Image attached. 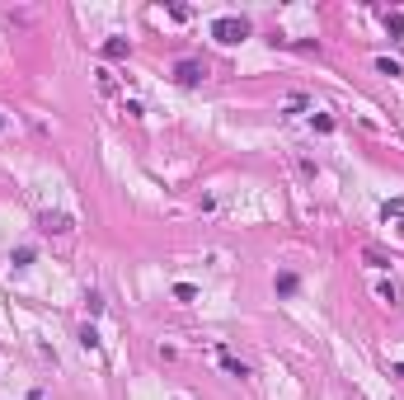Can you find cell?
I'll return each instance as SVG.
<instances>
[{
	"label": "cell",
	"mask_w": 404,
	"mask_h": 400,
	"mask_svg": "<svg viewBox=\"0 0 404 400\" xmlns=\"http://www.w3.org/2000/svg\"><path fill=\"white\" fill-rule=\"evenodd\" d=\"M212 38L221 43V48H235V43L249 38V19H240V14H221V19H212Z\"/></svg>",
	"instance_id": "6da1fadb"
},
{
	"label": "cell",
	"mask_w": 404,
	"mask_h": 400,
	"mask_svg": "<svg viewBox=\"0 0 404 400\" xmlns=\"http://www.w3.org/2000/svg\"><path fill=\"white\" fill-rule=\"evenodd\" d=\"M38 226H43L47 236H71V231H76V221H71L66 212H43L38 217Z\"/></svg>",
	"instance_id": "7a4b0ae2"
},
{
	"label": "cell",
	"mask_w": 404,
	"mask_h": 400,
	"mask_svg": "<svg viewBox=\"0 0 404 400\" xmlns=\"http://www.w3.org/2000/svg\"><path fill=\"white\" fill-rule=\"evenodd\" d=\"M202 76H207V66H202V61H193V57H184V61L174 66V80H179V85H198Z\"/></svg>",
	"instance_id": "3957f363"
},
{
	"label": "cell",
	"mask_w": 404,
	"mask_h": 400,
	"mask_svg": "<svg viewBox=\"0 0 404 400\" xmlns=\"http://www.w3.org/2000/svg\"><path fill=\"white\" fill-rule=\"evenodd\" d=\"M273 288H277V297H297L301 278H297V273H277V278H273Z\"/></svg>",
	"instance_id": "277c9868"
},
{
	"label": "cell",
	"mask_w": 404,
	"mask_h": 400,
	"mask_svg": "<svg viewBox=\"0 0 404 400\" xmlns=\"http://www.w3.org/2000/svg\"><path fill=\"white\" fill-rule=\"evenodd\" d=\"M376 297L385 301V306H400V288H395L390 278H381V283H376Z\"/></svg>",
	"instance_id": "5b68a950"
},
{
	"label": "cell",
	"mask_w": 404,
	"mask_h": 400,
	"mask_svg": "<svg viewBox=\"0 0 404 400\" xmlns=\"http://www.w3.org/2000/svg\"><path fill=\"white\" fill-rule=\"evenodd\" d=\"M132 52V43H127V38H108L104 43V57H113V61H118V57H127Z\"/></svg>",
	"instance_id": "8992f818"
},
{
	"label": "cell",
	"mask_w": 404,
	"mask_h": 400,
	"mask_svg": "<svg viewBox=\"0 0 404 400\" xmlns=\"http://www.w3.org/2000/svg\"><path fill=\"white\" fill-rule=\"evenodd\" d=\"M221 368H226L231 377H240V381L249 377V363H240V358H231V353H221Z\"/></svg>",
	"instance_id": "52a82bcc"
},
{
	"label": "cell",
	"mask_w": 404,
	"mask_h": 400,
	"mask_svg": "<svg viewBox=\"0 0 404 400\" xmlns=\"http://www.w3.org/2000/svg\"><path fill=\"white\" fill-rule=\"evenodd\" d=\"M81 348H85V353L99 348V330H94V325H81Z\"/></svg>",
	"instance_id": "ba28073f"
},
{
	"label": "cell",
	"mask_w": 404,
	"mask_h": 400,
	"mask_svg": "<svg viewBox=\"0 0 404 400\" xmlns=\"http://www.w3.org/2000/svg\"><path fill=\"white\" fill-rule=\"evenodd\" d=\"M376 71L381 76H404V66L395 61V57H376Z\"/></svg>",
	"instance_id": "9c48e42d"
},
{
	"label": "cell",
	"mask_w": 404,
	"mask_h": 400,
	"mask_svg": "<svg viewBox=\"0 0 404 400\" xmlns=\"http://www.w3.org/2000/svg\"><path fill=\"white\" fill-rule=\"evenodd\" d=\"M94 76H99V94H118V80H113V71H104V66H99Z\"/></svg>",
	"instance_id": "30bf717a"
},
{
	"label": "cell",
	"mask_w": 404,
	"mask_h": 400,
	"mask_svg": "<svg viewBox=\"0 0 404 400\" xmlns=\"http://www.w3.org/2000/svg\"><path fill=\"white\" fill-rule=\"evenodd\" d=\"M10 264H14V268H28V264H33V245H19V250L10 254Z\"/></svg>",
	"instance_id": "8fae6325"
},
{
	"label": "cell",
	"mask_w": 404,
	"mask_h": 400,
	"mask_svg": "<svg viewBox=\"0 0 404 400\" xmlns=\"http://www.w3.org/2000/svg\"><path fill=\"white\" fill-rule=\"evenodd\" d=\"M174 301H198V288L193 283H174Z\"/></svg>",
	"instance_id": "7c38bea8"
},
{
	"label": "cell",
	"mask_w": 404,
	"mask_h": 400,
	"mask_svg": "<svg viewBox=\"0 0 404 400\" xmlns=\"http://www.w3.org/2000/svg\"><path fill=\"white\" fill-rule=\"evenodd\" d=\"M381 19H385V28H390V33H395V38H400V33H404V14H390V10H385V14H381Z\"/></svg>",
	"instance_id": "4fadbf2b"
},
{
	"label": "cell",
	"mask_w": 404,
	"mask_h": 400,
	"mask_svg": "<svg viewBox=\"0 0 404 400\" xmlns=\"http://www.w3.org/2000/svg\"><path fill=\"white\" fill-rule=\"evenodd\" d=\"M85 311H89V316H99V311H104V301H99V292H85Z\"/></svg>",
	"instance_id": "5bb4252c"
},
{
	"label": "cell",
	"mask_w": 404,
	"mask_h": 400,
	"mask_svg": "<svg viewBox=\"0 0 404 400\" xmlns=\"http://www.w3.org/2000/svg\"><path fill=\"white\" fill-rule=\"evenodd\" d=\"M310 123H315V132H334V118H329V113H315Z\"/></svg>",
	"instance_id": "9a60e30c"
},
{
	"label": "cell",
	"mask_w": 404,
	"mask_h": 400,
	"mask_svg": "<svg viewBox=\"0 0 404 400\" xmlns=\"http://www.w3.org/2000/svg\"><path fill=\"white\" fill-rule=\"evenodd\" d=\"M385 217H404V198H390L385 203Z\"/></svg>",
	"instance_id": "2e32d148"
},
{
	"label": "cell",
	"mask_w": 404,
	"mask_h": 400,
	"mask_svg": "<svg viewBox=\"0 0 404 400\" xmlns=\"http://www.w3.org/2000/svg\"><path fill=\"white\" fill-rule=\"evenodd\" d=\"M395 377H400V381H404V363H400V368H395Z\"/></svg>",
	"instance_id": "e0dca14e"
},
{
	"label": "cell",
	"mask_w": 404,
	"mask_h": 400,
	"mask_svg": "<svg viewBox=\"0 0 404 400\" xmlns=\"http://www.w3.org/2000/svg\"><path fill=\"white\" fill-rule=\"evenodd\" d=\"M0 128H5V118H0Z\"/></svg>",
	"instance_id": "ac0fdd59"
}]
</instances>
